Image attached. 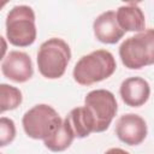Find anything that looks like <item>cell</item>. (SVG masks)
I'll use <instances>...</instances> for the list:
<instances>
[{
  "instance_id": "2",
  "label": "cell",
  "mask_w": 154,
  "mask_h": 154,
  "mask_svg": "<svg viewBox=\"0 0 154 154\" xmlns=\"http://www.w3.org/2000/svg\"><path fill=\"white\" fill-rule=\"evenodd\" d=\"M119 58L130 70L154 65V29H144L125 38L119 46Z\"/></svg>"
},
{
  "instance_id": "4",
  "label": "cell",
  "mask_w": 154,
  "mask_h": 154,
  "mask_svg": "<svg viewBox=\"0 0 154 154\" xmlns=\"http://www.w3.org/2000/svg\"><path fill=\"white\" fill-rule=\"evenodd\" d=\"M6 37L16 47L31 46L37 36L35 13L30 6L18 5L10 10L6 17Z\"/></svg>"
},
{
  "instance_id": "11",
  "label": "cell",
  "mask_w": 154,
  "mask_h": 154,
  "mask_svg": "<svg viewBox=\"0 0 154 154\" xmlns=\"http://www.w3.org/2000/svg\"><path fill=\"white\" fill-rule=\"evenodd\" d=\"M117 22L119 26L126 31H136L140 32L146 28V17L140 6L135 2H129L118 7L116 12Z\"/></svg>"
},
{
  "instance_id": "15",
  "label": "cell",
  "mask_w": 154,
  "mask_h": 154,
  "mask_svg": "<svg viewBox=\"0 0 154 154\" xmlns=\"http://www.w3.org/2000/svg\"><path fill=\"white\" fill-rule=\"evenodd\" d=\"M16 137V125L14 122L10 118H0V146L6 147Z\"/></svg>"
},
{
  "instance_id": "16",
  "label": "cell",
  "mask_w": 154,
  "mask_h": 154,
  "mask_svg": "<svg viewBox=\"0 0 154 154\" xmlns=\"http://www.w3.org/2000/svg\"><path fill=\"white\" fill-rule=\"evenodd\" d=\"M103 154H130V153L124 150V149H122V148H109Z\"/></svg>"
},
{
  "instance_id": "13",
  "label": "cell",
  "mask_w": 154,
  "mask_h": 154,
  "mask_svg": "<svg viewBox=\"0 0 154 154\" xmlns=\"http://www.w3.org/2000/svg\"><path fill=\"white\" fill-rule=\"evenodd\" d=\"M73 140H75V134L71 130L69 123L64 119L63 124L51 136L43 140V143H45V147L48 148L51 152L59 153L67 149L71 146Z\"/></svg>"
},
{
  "instance_id": "5",
  "label": "cell",
  "mask_w": 154,
  "mask_h": 154,
  "mask_svg": "<svg viewBox=\"0 0 154 154\" xmlns=\"http://www.w3.org/2000/svg\"><path fill=\"white\" fill-rule=\"evenodd\" d=\"M64 119L49 105L40 103L28 109L23 118L22 125L28 137L34 140H46L61 124Z\"/></svg>"
},
{
  "instance_id": "8",
  "label": "cell",
  "mask_w": 154,
  "mask_h": 154,
  "mask_svg": "<svg viewBox=\"0 0 154 154\" xmlns=\"http://www.w3.org/2000/svg\"><path fill=\"white\" fill-rule=\"evenodd\" d=\"M2 75L12 82L25 83L34 75L31 58L20 51H11L2 58L1 61Z\"/></svg>"
},
{
  "instance_id": "10",
  "label": "cell",
  "mask_w": 154,
  "mask_h": 154,
  "mask_svg": "<svg viewBox=\"0 0 154 154\" xmlns=\"http://www.w3.org/2000/svg\"><path fill=\"white\" fill-rule=\"evenodd\" d=\"M119 94L126 106L141 107L150 96V85L142 77H129L122 82Z\"/></svg>"
},
{
  "instance_id": "1",
  "label": "cell",
  "mask_w": 154,
  "mask_h": 154,
  "mask_svg": "<svg viewBox=\"0 0 154 154\" xmlns=\"http://www.w3.org/2000/svg\"><path fill=\"white\" fill-rule=\"evenodd\" d=\"M116 69L117 63L113 54L106 49H96L79 58L72 76L79 85L89 87L111 77Z\"/></svg>"
},
{
  "instance_id": "3",
  "label": "cell",
  "mask_w": 154,
  "mask_h": 154,
  "mask_svg": "<svg viewBox=\"0 0 154 154\" xmlns=\"http://www.w3.org/2000/svg\"><path fill=\"white\" fill-rule=\"evenodd\" d=\"M38 72L47 79L60 78L71 60L70 46L59 37H52L45 41L37 52Z\"/></svg>"
},
{
  "instance_id": "12",
  "label": "cell",
  "mask_w": 154,
  "mask_h": 154,
  "mask_svg": "<svg viewBox=\"0 0 154 154\" xmlns=\"http://www.w3.org/2000/svg\"><path fill=\"white\" fill-rule=\"evenodd\" d=\"M65 120L69 123L75 137L77 138L88 137L95 130L94 117L87 106H79L71 109Z\"/></svg>"
},
{
  "instance_id": "7",
  "label": "cell",
  "mask_w": 154,
  "mask_h": 154,
  "mask_svg": "<svg viewBox=\"0 0 154 154\" xmlns=\"http://www.w3.org/2000/svg\"><path fill=\"white\" fill-rule=\"evenodd\" d=\"M146 120L135 113H126L118 118L116 123L117 137L128 146H138L147 137Z\"/></svg>"
},
{
  "instance_id": "6",
  "label": "cell",
  "mask_w": 154,
  "mask_h": 154,
  "mask_svg": "<svg viewBox=\"0 0 154 154\" xmlns=\"http://www.w3.org/2000/svg\"><path fill=\"white\" fill-rule=\"evenodd\" d=\"M84 106L89 108L94 117V132H103L111 125L118 111V103L112 91L106 89H95L84 97Z\"/></svg>"
},
{
  "instance_id": "9",
  "label": "cell",
  "mask_w": 154,
  "mask_h": 154,
  "mask_svg": "<svg viewBox=\"0 0 154 154\" xmlns=\"http://www.w3.org/2000/svg\"><path fill=\"white\" fill-rule=\"evenodd\" d=\"M94 35L97 41L106 45H114L124 36V30L119 26L114 11H106L99 14L93 23Z\"/></svg>"
},
{
  "instance_id": "14",
  "label": "cell",
  "mask_w": 154,
  "mask_h": 154,
  "mask_svg": "<svg viewBox=\"0 0 154 154\" xmlns=\"http://www.w3.org/2000/svg\"><path fill=\"white\" fill-rule=\"evenodd\" d=\"M23 96L22 91L10 84L1 83L0 84V112L4 113L6 111L16 109L22 103Z\"/></svg>"
}]
</instances>
